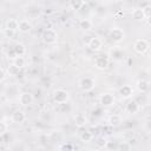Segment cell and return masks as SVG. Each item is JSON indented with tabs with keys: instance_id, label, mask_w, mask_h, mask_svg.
<instances>
[{
	"instance_id": "32",
	"label": "cell",
	"mask_w": 151,
	"mask_h": 151,
	"mask_svg": "<svg viewBox=\"0 0 151 151\" xmlns=\"http://www.w3.org/2000/svg\"><path fill=\"white\" fill-rule=\"evenodd\" d=\"M145 22L147 24V26H150V27H151V15L145 18Z\"/></svg>"
},
{
	"instance_id": "33",
	"label": "cell",
	"mask_w": 151,
	"mask_h": 151,
	"mask_svg": "<svg viewBox=\"0 0 151 151\" xmlns=\"http://www.w3.org/2000/svg\"><path fill=\"white\" fill-rule=\"evenodd\" d=\"M59 149H60V150H63V149H68V150H71L72 146H71V145H60Z\"/></svg>"
},
{
	"instance_id": "2",
	"label": "cell",
	"mask_w": 151,
	"mask_h": 151,
	"mask_svg": "<svg viewBox=\"0 0 151 151\" xmlns=\"http://www.w3.org/2000/svg\"><path fill=\"white\" fill-rule=\"evenodd\" d=\"M41 39H42V41L45 44L52 45V44L57 42V40H58V33L53 28H46L42 32V34H41Z\"/></svg>"
},
{
	"instance_id": "14",
	"label": "cell",
	"mask_w": 151,
	"mask_h": 151,
	"mask_svg": "<svg viewBox=\"0 0 151 151\" xmlns=\"http://www.w3.org/2000/svg\"><path fill=\"white\" fill-rule=\"evenodd\" d=\"M32 28V24L28 19H22L19 21V27H18V31L20 33H28Z\"/></svg>"
},
{
	"instance_id": "21",
	"label": "cell",
	"mask_w": 151,
	"mask_h": 151,
	"mask_svg": "<svg viewBox=\"0 0 151 151\" xmlns=\"http://www.w3.org/2000/svg\"><path fill=\"white\" fill-rule=\"evenodd\" d=\"M92 26H93V24L90 19H81L79 21V28L83 31H90L92 28Z\"/></svg>"
},
{
	"instance_id": "26",
	"label": "cell",
	"mask_w": 151,
	"mask_h": 151,
	"mask_svg": "<svg viewBox=\"0 0 151 151\" xmlns=\"http://www.w3.org/2000/svg\"><path fill=\"white\" fill-rule=\"evenodd\" d=\"M106 147L110 150H118L119 149V142H106Z\"/></svg>"
},
{
	"instance_id": "25",
	"label": "cell",
	"mask_w": 151,
	"mask_h": 151,
	"mask_svg": "<svg viewBox=\"0 0 151 151\" xmlns=\"http://www.w3.org/2000/svg\"><path fill=\"white\" fill-rule=\"evenodd\" d=\"M13 64H15L18 67L22 68V67H25V65H26V59L24 58V55H18V57L13 60Z\"/></svg>"
},
{
	"instance_id": "19",
	"label": "cell",
	"mask_w": 151,
	"mask_h": 151,
	"mask_svg": "<svg viewBox=\"0 0 151 151\" xmlns=\"http://www.w3.org/2000/svg\"><path fill=\"white\" fill-rule=\"evenodd\" d=\"M136 87H137V90H138L140 93H145V92L149 90L150 85H149V81H147V80H145V79H139V80L136 83Z\"/></svg>"
},
{
	"instance_id": "8",
	"label": "cell",
	"mask_w": 151,
	"mask_h": 151,
	"mask_svg": "<svg viewBox=\"0 0 151 151\" xmlns=\"http://www.w3.org/2000/svg\"><path fill=\"white\" fill-rule=\"evenodd\" d=\"M87 47H88L91 51H93V52H99V51L101 50V47H103V41H101V39L98 38V37L91 38L90 41L87 42Z\"/></svg>"
},
{
	"instance_id": "27",
	"label": "cell",
	"mask_w": 151,
	"mask_h": 151,
	"mask_svg": "<svg viewBox=\"0 0 151 151\" xmlns=\"http://www.w3.org/2000/svg\"><path fill=\"white\" fill-rule=\"evenodd\" d=\"M7 132V124L5 123V120L2 119L0 123V136H5Z\"/></svg>"
},
{
	"instance_id": "10",
	"label": "cell",
	"mask_w": 151,
	"mask_h": 151,
	"mask_svg": "<svg viewBox=\"0 0 151 151\" xmlns=\"http://www.w3.org/2000/svg\"><path fill=\"white\" fill-rule=\"evenodd\" d=\"M11 120L14 124H22L26 120V114L24 111L21 110H15L13 111V113L11 114Z\"/></svg>"
},
{
	"instance_id": "4",
	"label": "cell",
	"mask_w": 151,
	"mask_h": 151,
	"mask_svg": "<svg viewBox=\"0 0 151 151\" xmlns=\"http://www.w3.org/2000/svg\"><path fill=\"white\" fill-rule=\"evenodd\" d=\"M109 38L111 41L113 42H122L124 39H125V33L122 28L119 27H114L110 31V34H109Z\"/></svg>"
},
{
	"instance_id": "16",
	"label": "cell",
	"mask_w": 151,
	"mask_h": 151,
	"mask_svg": "<svg viewBox=\"0 0 151 151\" xmlns=\"http://www.w3.org/2000/svg\"><path fill=\"white\" fill-rule=\"evenodd\" d=\"M131 17H132V19L136 20V21H143V20H145V18H146L143 8H134V9L132 11V13H131Z\"/></svg>"
},
{
	"instance_id": "3",
	"label": "cell",
	"mask_w": 151,
	"mask_h": 151,
	"mask_svg": "<svg viewBox=\"0 0 151 151\" xmlns=\"http://www.w3.org/2000/svg\"><path fill=\"white\" fill-rule=\"evenodd\" d=\"M94 86H96V81L91 77H84L79 81V88L83 92H90L94 88Z\"/></svg>"
},
{
	"instance_id": "23",
	"label": "cell",
	"mask_w": 151,
	"mask_h": 151,
	"mask_svg": "<svg viewBox=\"0 0 151 151\" xmlns=\"http://www.w3.org/2000/svg\"><path fill=\"white\" fill-rule=\"evenodd\" d=\"M85 5V1L84 0H70V6L72 9H76V11H79L84 7Z\"/></svg>"
},
{
	"instance_id": "18",
	"label": "cell",
	"mask_w": 151,
	"mask_h": 151,
	"mask_svg": "<svg viewBox=\"0 0 151 151\" xmlns=\"http://www.w3.org/2000/svg\"><path fill=\"white\" fill-rule=\"evenodd\" d=\"M18 27H19V21L17 19H8L5 24V29H8V31H12V32H15L18 31Z\"/></svg>"
},
{
	"instance_id": "34",
	"label": "cell",
	"mask_w": 151,
	"mask_h": 151,
	"mask_svg": "<svg viewBox=\"0 0 151 151\" xmlns=\"http://www.w3.org/2000/svg\"><path fill=\"white\" fill-rule=\"evenodd\" d=\"M110 1H112V2H118V1H120V0H110Z\"/></svg>"
},
{
	"instance_id": "29",
	"label": "cell",
	"mask_w": 151,
	"mask_h": 151,
	"mask_svg": "<svg viewBox=\"0 0 151 151\" xmlns=\"http://www.w3.org/2000/svg\"><path fill=\"white\" fill-rule=\"evenodd\" d=\"M131 145L127 143H119V149L118 150H130Z\"/></svg>"
},
{
	"instance_id": "7",
	"label": "cell",
	"mask_w": 151,
	"mask_h": 151,
	"mask_svg": "<svg viewBox=\"0 0 151 151\" xmlns=\"http://www.w3.org/2000/svg\"><path fill=\"white\" fill-rule=\"evenodd\" d=\"M114 96L112 94V93H110V92H104V93H101L100 94V98H99V101H100V104L103 105V106H105V107H110V106H112L113 104H114Z\"/></svg>"
},
{
	"instance_id": "28",
	"label": "cell",
	"mask_w": 151,
	"mask_h": 151,
	"mask_svg": "<svg viewBox=\"0 0 151 151\" xmlns=\"http://www.w3.org/2000/svg\"><path fill=\"white\" fill-rule=\"evenodd\" d=\"M17 57H18V55H17V53H15V51H14V48H13V47H12L11 50H8V51H7V58H8V59L14 60Z\"/></svg>"
},
{
	"instance_id": "15",
	"label": "cell",
	"mask_w": 151,
	"mask_h": 151,
	"mask_svg": "<svg viewBox=\"0 0 151 151\" xmlns=\"http://www.w3.org/2000/svg\"><path fill=\"white\" fill-rule=\"evenodd\" d=\"M119 94L122 98L124 99H129L132 97L133 94V88L130 86V85H123L120 88H119Z\"/></svg>"
},
{
	"instance_id": "9",
	"label": "cell",
	"mask_w": 151,
	"mask_h": 151,
	"mask_svg": "<svg viewBox=\"0 0 151 151\" xmlns=\"http://www.w3.org/2000/svg\"><path fill=\"white\" fill-rule=\"evenodd\" d=\"M126 112L129 114H136L139 110H140V104L136 100V99H130L126 103V107H125Z\"/></svg>"
},
{
	"instance_id": "5",
	"label": "cell",
	"mask_w": 151,
	"mask_h": 151,
	"mask_svg": "<svg viewBox=\"0 0 151 151\" xmlns=\"http://www.w3.org/2000/svg\"><path fill=\"white\" fill-rule=\"evenodd\" d=\"M94 66L98 70H106L110 66V58L106 54H101L96 58L94 60Z\"/></svg>"
},
{
	"instance_id": "12",
	"label": "cell",
	"mask_w": 151,
	"mask_h": 151,
	"mask_svg": "<svg viewBox=\"0 0 151 151\" xmlns=\"http://www.w3.org/2000/svg\"><path fill=\"white\" fill-rule=\"evenodd\" d=\"M40 15V7L37 5H29L26 8V17L28 19H37Z\"/></svg>"
},
{
	"instance_id": "22",
	"label": "cell",
	"mask_w": 151,
	"mask_h": 151,
	"mask_svg": "<svg viewBox=\"0 0 151 151\" xmlns=\"http://www.w3.org/2000/svg\"><path fill=\"white\" fill-rule=\"evenodd\" d=\"M79 138H80V140L84 142V143H90V142L92 140L93 136H92V133H91L90 131L83 130V131L80 132V134H79Z\"/></svg>"
},
{
	"instance_id": "30",
	"label": "cell",
	"mask_w": 151,
	"mask_h": 151,
	"mask_svg": "<svg viewBox=\"0 0 151 151\" xmlns=\"http://www.w3.org/2000/svg\"><path fill=\"white\" fill-rule=\"evenodd\" d=\"M143 9H144L145 17H150V15H151V6H146V7H144Z\"/></svg>"
},
{
	"instance_id": "20",
	"label": "cell",
	"mask_w": 151,
	"mask_h": 151,
	"mask_svg": "<svg viewBox=\"0 0 151 151\" xmlns=\"http://www.w3.org/2000/svg\"><path fill=\"white\" fill-rule=\"evenodd\" d=\"M120 123H122V117H120L119 114H111V116L109 117V124H110L111 126L117 127V126L120 125Z\"/></svg>"
},
{
	"instance_id": "13",
	"label": "cell",
	"mask_w": 151,
	"mask_h": 151,
	"mask_svg": "<svg viewBox=\"0 0 151 151\" xmlns=\"http://www.w3.org/2000/svg\"><path fill=\"white\" fill-rule=\"evenodd\" d=\"M74 124L77 127H84L87 124V117L85 116V113L79 112L74 116Z\"/></svg>"
},
{
	"instance_id": "24",
	"label": "cell",
	"mask_w": 151,
	"mask_h": 151,
	"mask_svg": "<svg viewBox=\"0 0 151 151\" xmlns=\"http://www.w3.org/2000/svg\"><path fill=\"white\" fill-rule=\"evenodd\" d=\"M13 48H14V51H15V53H17V55H24L25 53H26V47H25V45H22V44H15L14 46H13Z\"/></svg>"
},
{
	"instance_id": "1",
	"label": "cell",
	"mask_w": 151,
	"mask_h": 151,
	"mask_svg": "<svg viewBox=\"0 0 151 151\" xmlns=\"http://www.w3.org/2000/svg\"><path fill=\"white\" fill-rule=\"evenodd\" d=\"M52 98H53V101L55 104H58V105L66 104L68 101V99H70V93L64 88H58V90L53 91Z\"/></svg>"
},
{
	"instance_id": "17",
	"label": "cell",
	"mask_w": 151,
	"mask_h": 151,
	"mask_svg": "<svg viewBox=\"0 0 151 151\" xmlns=\"http://www.w3.org/2000/svg\"><path fill=\"white\" fill-rule=\"evenodd\" d=\"M20 71H21V68L20 67H18L15 64H9L7 67H6V73H7V76H9V77H17V76H19V73H20Z\"/></svg>"
},
{
	"instance_id": "31",
	"label": "cell",
	"mask_w": 151,
	"mask_h": 151,
	"mask_svg": "<svg viewBox=\"0 0 151 151\" xmlns=\"http://www.w3.org/2000/svg\"><path fill=\"white\" fill-rule=\"evenodd\" d=\"M97 144L100 147H104V146H106V140L105 139H99V142H97Z\"/></svg>"
},
{
	"instance_id": "6",
	"label": "cell",
	"mask_w": 151,
	"mask_h": 151,
	"mask_svg": "<svg viewBox=\"0 0 151 151\" xmlns=\"http://www.w3.org/2000/svg\"><path fill=\"white\" fill-rule=\"evenodd\" d=\"M133 48H134V51L137 53L144 54L149 50V42L145 39H137L134 41V44H133Z\"/></svg>"
},
{
	"instance_id": "11",
	"label": "cell",
	"mask_w": 151,
	"mask_h": 151,
	"mask_svg": "<svg viewBox=\"0 0 151 151\" xmlns=\"http://www.w3.org/2000/svg\"><path fill=\"white\" fill-rule=\"evenodd\" d=\"M33 103V96L29 92H21L19 96V104L21 106H29Z\"/></svg>"
}]
</instances>
